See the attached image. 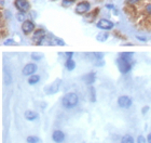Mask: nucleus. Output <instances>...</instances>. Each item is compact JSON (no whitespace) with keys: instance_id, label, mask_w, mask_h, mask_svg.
I'll return each mask as SVG.
<instances>
[{"instance_id":"obj_1","label":"nucleus","mask_w":151,"mask_h":143,"mask_svg":"<svg viewBox=\"0 0 151 143\" xmlns=\"http://www.w3.org/2000/svg\"><path fill=\"white\" fill-rule=\"evenodd\" d=\"M79 103V97L77 93L69 92L65 94L62 99V104L65 108H73Z\"/></svg>"},{"instance_id":"obj_2","label":"nucleus","mask_w":151,"mask_h":143,"mask_svg":"<svg viewBox=\"0 0 151 143\" xmlns=\"http://www.w3.org/2000/svg\"><path fill=\"white\" fill-rule=\"evenodd\" d=\"M118 67H119V70L121 72L122 74H127L129 70H132V61H127L125 59H122V57H120L118 59Z\"/></svg>"},{"instance_id":"obj_3","label":"nucleus","mask_w":151,"mask_h":143,"mask_svg":"<svg viewBox=\"0 0 151 143\" xmlns=\"http://www.w3.org/2000/svg\"><path fill=\"white\" fill-rule=\"evenodd\" d=\"M60 83H62V80L56 79L55 81H53V83H51L50 86L45 87L44 91H45L47 94H55V93L58 92V90H60Z\"/></svg>"},{"instance_id":"obj_4","label":"nucleus","mask_w":151,"mask_h":143,"mask_svg":"<svg viewBox=\"0 0 151 143\" xmlns=\"http://www.w3.org/2000/svg\"><path fill=\"white\" fill-rule=\"evenodd\" d=\"M45 37L47 36H45V32L43 29H37V30H35L34 35H32V41L35 42L36 45H41L44 41Z\"/></svg>"},{"instance_id":"obj_5","label":"nucleus","mask_w":151,"mask_h":143,"mask_svg":"<svg viewBox=\"0 0 151 143\" xmlns=\"http://www.w3.org/2000/svg\"><path fill=\"white\" fill-rule=\"evenodd\" d=\"M96 26H97V28L107 32V30H110V29H112L113 27H114V24H113L111 21H109V20L103 19V20H99V21H98Z\"/></svg>"},{"instance_id":"obj_6","label":"nucleus","mask_w":151,"mask_h":143,"mask_svg":"<svg viewBox=\"0 0 151 143\" xmlns=\"http://www.w3.org/2000/svg\"><path fill=\"white\" fill-rule=\"evenodd\" d=\"M133 101L132 99L127 97V95H121L119 99H118V105L122 108H129L132 106Z\"/></svg>"},{"instance_id":"obj_7","label":"nucleus","mask_w":151,"mask_h":143,"mask_svg":"<svg viewBox=\"0 0 151 143\" xmlns=\"http://www.w3.org/2000/svg\"><path fill=\"white\" fill-rule=\"evenodd\" d=\"M90 9H91V4L88 1H81L76 7V12L78 14H84V13L88 12Z\"/></svg>"},{"instance_id":"obj_8","label":"nucleus","mask_w":151,"mask_h":143,"mask_svg":"<svg viewBox=\"0 0 151 143\" xmlns=\"http://www.w3.org/2000/svg\"><path fill=\"white\" fill-rule=\"evenodd\" d=\"M38 67H37V64L35 63H28L26 64L24 68H23V75L24 76H32L34 74L37 72Z\"/></svg>"},{"instance_id":"obj_9","label":"nucleus","mask_w":151,"mask_h":143,"mask_svg":"<svg viewBox=\"0 0 151 143\" xmlns=\"http://www.w3.org/2000/svg\"><path fill=\"white\" fill-rule=\"evenodd\" d=\"M15 7L17 8L19 12H27L30 8L29 2L27 0H15Z\"/></svg>"},{"instance_id":"obj_10","label":"nucleus","mask_w":151,"mask_h":143,"mask_svg":"<svg viewBox=\"0 0 151 143\" xmlns=\"http://www.w3.org/2000/svg\"><path fill=\"white\" fill-rule=\"evenodd\" d=\"M34 29H35V24H34V22H32V21H28V20H26V21H24V22H23L22 30H23V33H24V34L28 35V34H30Z\"/></svg>"},{"instance_id":"obj_11","label":"nucleus","mask_w":151,"mask_h":143,"mask_svg":"<svg viewBox=\"0 0 151 143\" xmlns=\"http://www.w3.org/2000/svg\"><path fill=\"white\" fill-rule=\"evenodd\" d=\"M52 140L55 143H63L65 141V134L62 130H54L52 134Z\"/></svg>"},{"instance_id":"obj_12","label":"nucleus","mask_w":151,"mask_h":143,"mask_svg":"<svg viewBox=\"0 0 151 143\" xmlns=\"http://www.w3.org/2000/svg\"><path fill=\"white\" fill-rule=\"evenodd\" d=\"M95 79H96V74L93 73V72H91V73L86 74L85 76H83V80H84V83H86V85H92V83H94Z\"/></svg>"},{"instance_id":"obj_13","label":"nucleus","mask_w":151,"mask_h":143,"mask_svg":"<svg viewBox=\"0 0 151 143\" xmlns=\"http://www.w3.org/2000/svg\"><path fill=\"white\" fill-rule=\"evenodd\" d=\"M24 116H25L26 119L29 120V121H34L38 118V114L34 111H26L25 114H24Z\"/></svg>"},{"instance_id":"obj_14","label":"nucleus","mask_w":151,"mask_h":143,"mask_svg":"<svg viewBox=\"0 0 151 143\" xmlns=\"http://www.w3.org/2000/svg\"><path fill=\"white\" fill-rule=\"evenodd\" d=\"M109 38V34H108L106 30L105 32H101V33H99L97 35V37H96V39H97L98 41H101V42H104V41H106L107 39Z\"/></svg>"},{"instance_id":"obj_15","label":"nucleus","mask_w":151,"mask_h":143,"mask_svg":"<svg viewBox=\"0 0 151 143\" xmlns=\"http://www.w3.org/2000/svg\"><path fill=\"white\" fill-rule=\"evenodd\" d=\"M65 66L68 70H73L76 67V62L73 59H67L66 63H65Z\"/></svg>"},{"instance_id":"obj_16","label":"nucleus","mask_w":151,"mask_h":143,"mask_svg":"<svg viewBox=\"0 0 151 143\" xmlns=\"http://www.w3.org/2000/svg\"><path fill=\"white\" fill-rule=\"evenodd\" d=\"M40 81V76H38V75H32V76H29V79H28V83L29 85H36V83H38Z\"/></svg>"},{"instance_id":"obj_17","label":"nucleus","mask_w":151,"mask_h":143,"mask_svg":"<svg viewBox=\"0 0 151 143\" xmlns=\"http://www.w3.org/2000/svg\"><path fill=\"white\" fill-rule=\"evenodd\" d=\"M121 143H135V140H134V138L131 134H125L121 139Z\"/></svg>"},{"instance_id":"obj_18","label":"nucleus","mask_w":151,"mask_h":143,"mask_svg":"<svg viewBox=\"0 0 151 143\" xmlns=\"http://www.w3.org/2000/svg\"><path fill=\"white\" fill-rule=\"evenodd\" d=\"M133 57H134L133 52H123V53L120 54V57H122V59H125V60H127V61H132L133 60Z\"/></svg>"},{"instance_id":"obj_19","label":"nucleus","mask_w":151,"mask_h":143,"mask_svg":"<svg viewBox=\"0 0 151 143\" xmlns=\"http://www.w3.org/2000/svg\"><path fill=\"white\" fill-rule=\"evenodd\" d=\"M26 142L27 143H40V139L36 136H29L26 139Z\"/></svg>"},{"instance_id":"obj_20","label":"nucleus","mask_w":151,"mask_h":143,"mask_svg":"<svg viewBox=\"0 0 151 143\" xmlns=\"http://www.w3.org/2000/svg\"><path fill=\"white\" fill-rule=\"evenodd\" d=\"M42 57H43V55H42L41 53H37V52H36V53L32 54V59L34 61H40Z\"/></svg>"},{"instance_id":"obj_21","label":"nucleus","mask_w":151,"mask_h":143,"mask_svg":"<svg viewBox=\"0 0 151 143\" xmlns=\"http://www.w3.org/2000/svg\"><path fill=\"white\" fill-rule=\"evenodd\" d=\"M88 90H90V94H91V101L95 102V100H96V98H95V89L93 87H90Z\"/></svg>"},{"instance_id":"obj_22","label":"nucleus","mask_w":151,"mask_h":143,"mask_svg":"<svg viewBox=\"0 0 151 143\" xmlns=\"http://www.w3.org/2000/svg\"><path fill=\"white\" fill-rule=\"evenodd\" d=\"M76 0H63L62 1V4H63L64 7H69L71 6L73 3H75Z\"/></svg>"},{"instance_id":"obj_23","label":"nucleus","mask_w":151,"mask_h":143,"mask_svg":"<svg viewBox=\"0 0 151 143\" xmlns=\"http://www.w3.org/2000/svg\"><path fill=\"white\" fill-rule=\"evenodd\" d=\"M147 138H145L144 136H138L137 137V140H136V143H147Z\"/></svg>"},{"instance_id":"obj_24","label":"nucleus","mask_w":151,"mask_h":143,"mask_svg":"<svg viewBox=\"0 0 151 143\" xmlns=\"http://www.w3.org/2000/svg\"><path fill=\"white\" fill-rule=\"evenodd\" d=\"M94 57H96V60L101 61V60H103V57H104V53H101V52H96V53H94Z\"/></svg>"},{"instance_id":"obj_25","label":"nucleus","mask_w":151,"mask_h":143,"mask_svg":"<svg viewBox=\"0 0 151 143\" xmlns=\"http://www.w3.org/2000/svg\"><path fill=\"white\" fill-rule=\"evenodd\" d=\"M54 44H56L58 46H65V42L60 38H54Z\"/></svg>"},{"instance_id":"obj_26","label":"nucleus","mask_w":151,"mask_h":143,"mask_svg":"<svg viewBox=\"0 0 151 143\" xmlns=\"http://www.w3.org/2000/svg\"><path fill=\"white\" fill-rule=\"evenodd\" d=\"M3 44H4L6 46H13V45H15V41H14L13 39H6Z\"/></svg>"},{"instance_id":"obj_27","label":"nucleus","mask_w":151,"mask_h":143,"mask_svg":"<svg viewBox=\"0 0 151 143\" xmlns=\"http://www.w3.org/2000/svg\"><path fill=\"white\" fill-rule=\"evenodd\" d=\"M17 20L19 21H21V22H24V21H26L25 20V14L23 12H21L19 14H17Z\"/></svg>"},{"instance_id":"obj_28","label":"nucleus","mask_w":151,"mask_h":143,"mask_svg":"<svg viewBox=\"0 0 151 143\" xmlns=\"http://www.w3.org/2000/svg\"><path fill=\"white\" fill-rule=\"evenodd\" d=\"M145 10H146V12L148 13L149 15L151 16V3H149V4H147V6H146Z\"/></svg>"},{"instance_id":"obj_29","label":"nucleus","mask_w":151,"mask_h":143,"mask_svg":"<svg viewBox=\"0 0 151 143\" xmlns=\"http://www.w3.org/2000/svg\"><path fill=\"white\" fill-rule=\"evenodd\" d=\"M148 111H149V107H148V106H146V107H142V114H144V115H145L146 113H147V112H148Z\"/></svg>"},{"instance_id":"obj_30","label":"nucleus","mask_w":151,"mask_h":143,"mask_svg":"<svg viewBox=\"0 0 151 143\" xmlns=\"http://www.w3.org/2000/svg\"><path fill=\"white\" fill-rule=\"evenodd\" d=\"M73 52H66V57H67V59H71V57H73Z\"/></svg>"},{"instance_id":"obj_31","label":"nucleus","mask_w":151,"mask_h":143,"mask_svg":"<svg viewBox=\"0 0 151 143\" xmlns=\"http://www.w3.org/2000/svg\"><path fill=\"white\" fill-rule=\"evenodd\" d=\"M138 1H140V0H127L129 3H136V2H138Z\"/></svg>"},{"instance_id":"obj_32","label":"nucleus","mask_w":151,"mask_h":143,"mask_svg":"<svg viewBox=\"0 0 151 143\" xmlns=\"http://www.w3.org/2000/svg\"><path fill=\"white\" fill-rule=\"evenodd\" d=\"M147 141H148V143H151V132L148 134V137H147Z\"/></svg>"},{"instance_id":"obj_33","label":"nucleus","mask_w":151,"mask_h":143,"mask_svg":"<svg viewBox=\"0 0 151 143\" xmlns=\"http://www.w3.org/2000/svg\"><path fill=\"white\" fill-rule=\"evenodd\" d=\"M137 38H138L139 40H142V41H146V40H147L146 38H142V37H137Z\"/></svg>"}]
</instances>
